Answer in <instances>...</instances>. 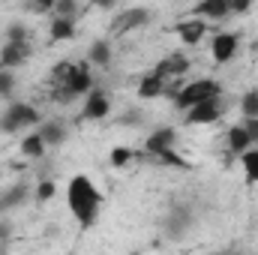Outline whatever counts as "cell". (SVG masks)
Instances as JSON below:
<instances>
[{
	"instance_id": "30bf717a",
	"label": "cell",
	"mask_w": 258,
	"mask_h": 255,
	"mask_svg": "<svg viewBox=\"0 0 258 255\" xmlns=\"http://www.w3.org/2000/svg\"><path fill=\"white\" fill-rule=\"evenodd\" d=\"M237 48H240V36L237 33H216L210 39V54H213L216 63H228L237 54Z\"/></svg>"
},
{
	"instance_id": "4fadbf2b",
	"label": "cell",
	"mask_w": 258,
	"mask_h": 255,
	"mask_svg": "<svg viewBox=\"0 0 258 255\" xmlns=\"http://www.w3.org/2000/svg\"><path fill=\"white\" fill-rule=\"evenodd\" d=\"M192 69V60L183 54V51H174V54H168V57H162L153 72H159L162 78H180V75H186Z\"/></svg>"
},
{
	"instance_id": "9a60e30c",
	"label": "cell",
	"mask_w": 258,
	"mask_h": 255,
	"mask_svg": "<svg viewBox=\"0 0 258 255\" xmlns=\"http://www.w3.org/2000/svg\"><path fill=\"white\" fill-rule=\"evenodd\" d=\"M33 195V189L27 186V183H12L9 189L0 195V213H6V210H15V207H21V204H27V198Z\"/></svg>"
},
{
	"instance_id": "5bb4252c",
	"label": "cell",
	"mask_w": 258,
	"mask_h": 255,
	"mask_svg": "<svg viewBox=\"0 0 258 255\" xmlns=\"http://www.w3.org/2000/svg\"><path fill=\"white\" fill-rule=\"evenodd\" d=\"M174 33H177V39L183 42V45H198L204 36H207V21L204 18H186V21H180L177 27H174Z\"/></svg>"
},
{
	"instance_id": "7402d4cb",
	"label": "cell",
	"mask_w": 258,
	"mask_h": 255,
	"mask_svg": "<svg viewBox=\"0 0 258 255\" xmlns=\"http://www.w3.org/2000/svg\"><path fill=\"white\" fill-rule=\"evenodd\" d=\"M240 165H243L246 183H258V147H249L240 153Z\"/></svg>"
},
{
	"instance_id": "44dd1931",
	"label": "cell",
	"mask_w": 258,
	"mask_h": 255,
	"mask_svg": "<svg viewBox=\"0 0 258 255\" xmlns=\"http://www.w3.org/2000/svg\"><path fill=\"white\" fill-rule=\"evenodd\" d=\"M18 150H21V156H27V159H42V153L48 150V144H45V138L33 129L30 135H24V138H21Z\"/></svg>"
},
{
	"instance_id": "ba28073f",
	"label": "cell",
	"mask_w": 258,
	"mask_h": 255,
	"mask_svg": "<svg viewBox=\"0 0 258 255\" xmlns=\"http://www.w3.org/2000/svg\"><path fill=\"white\" fill-rule=\"evenodd\" d=\"M150 18H153V12L147 9V6H132L126 12H120L117 15V21H114V33H132V30H141V27H147L150 24Z\"/></svg>"
},
{
	"instance_id": "603a6c76",
	"label": "cell",
	"mask_w": 258,
	"mask_h": 255,
	"mask_svg": "<svg viewBox=\"0 0 258 255\" xmlns=\"http://www.w3.org/2000/svg\"><path fill=\"white\" fill-rule=\"evenodd\" d=\"M240 114L243 117H258V90H246L240 96Z\"/></svg>"
},
{
	"instance_id": "4316f807",
	"label": "cell",
	"mask_w": 258,
	"mask_h": 255,
	"mask_svg": "<svg viewBox=\"0 0 258 255\" xmlns=\"http://www.w3.org/2000/svg\"><path fill=\"white\" fill-rule=\"evenodd\" d=\"M12 90H15V72L0 66V96H3V99H9V96H12Z\"/></svg>"
},
{
	"instance_id": "5b68a950",
	"label": "cell",
	"mask_w": 258,
	"mask_h": 255,
	"mask_svg": "<svg viewBox=\"0 0 258 255\" xmlns=\"http://www.w3.org/2000/svg\"><path fill=\"white\" fill-rule=\"evenodd\" d=\"M192 222H195V210L189 204H171L165 219H162V231L168 237H183L192 228Z\"/></svg>"
},
{
	"instance_id": "ffe728a7",
	"label": "cell",
	"mask_w": 258,
	"mask_h": 255,
	"mask_svg": "<svg viewBox=\"0 0 258 255\" xmlns=\"http://www.w3.org/2000/svg\"><path fill=\"white\" fill-rule=\"evenodd\" d=\"M225 141H228V147H231V153H243V150H249L255 141L249 138V132L243 129V123H234V126H228V132H225Z\"/></svg>"
},
{
	"instance_id": "836d02e7",
	"label": "cell",
	"mask_w": 258,
	"mask_h": 255,
	"mask_svg": "<svg viewBox=\"0 0 258 255\" xmlns=\"http://www.w3.org/2000/svg\"><path fill=\"white\" fill-rule=\"evenodd\" d=\"M243 129L249 132L252 141H258V117H243Z\"/></svg>"
},
{
	"instance_id": "52a82bcc",
	"label": "cell",
	"mask_w": 258,
	"mask_h": 255,
	"mask_svg": "<svg viewBox=\"0 0 258 255\" xmlns=\"http://www.w3.org/2000/svg\"><path fill=\"white\" fill-rule=\"evenodd\" d=\"M222 117V102H219V96L216 99H204V102H198L192 108H186V123L189 126H210V123H216Z\"/></svg>"
},
{
	"instance_id": "2e32d148",
	"label": "cell",
	"mask_w": 258,
	"mask_h": 255,
	"mask_svg": "<svg viewBox=\"0 0 258 255\" xmlns=\"http://www.w3.org/2000/svg\"><path fill=\"white\" fill-rule=\"evenodd\" d=\"M165 93V78L159 72H147L141 81H138V96L141 99H159Z\"/></svg>"
},
{
	"instance_id": "3957f363",
	"label": "cell",
	"mask_w": 258,
	"mask_h": 255,
	"mask_svg": "<svg viewBox=\"0 0 258 255\" xmlns=\"http://www.w3.org/2000/svg\"><path fill=\"white\" fill-rule=\"evenodd\" d=\"M39 123H42V114L27 102H9V108L0 114V132H6V135L27 132V129L39 126Z\"/></svg>"
},
{
	"instance_id": "83f0119b",
	"label": "cell",
	"mask_w": 258,
	"mask_h": 255,
	"mask_svg": "<svg viewBox=\"0 0 258 255\" xmlns=\"http://www.w3.org/2000/svg\"><path fill=\"white\" fill-rule=\"evenodd\" d=\"M24 39H30V33H27V27L21 21H15V24L6 27V42H24Z\"/></svg>"
},
{
	"instance_id": "cb8c5ba5",
	"label": "cell",
	"mask_w": 258,
	"mask_h": 255,
	"mask_svg": "<svg viewBox=\"0 0 258 255\" xmlns=\"http://www.w3.org/2000/svg\"><path fill=\"white\" fill-rule=\"evenodd\" d=\"M54 195H57V183H54V180H39V183H36V189H33V198H36V201H42V204H45V201H51Z\"/></svg>"
},
{
	"instance_id": "4dcf8cb0",
	"label": "cell",
	"mask_w": 258,
	"mask_h": 255,
	"mask_svg": "<svg viewBox=\"0 0 258 255\" xmlns=\"http://www.w3.org/2000/svg\"><path fill=\"white\" fill-rule=\"evenodd\" d=\"M12 231H15V225H12V219H0V252L9 246V240H12Z\"/></svg>"
},
{
	"instance_id": "1f68e13d",
	"label": "cell",
	"mask_w": 258,
	"mask_h": 255,
	"mask_svg": "<svg viewBox=\"0 0 258 255\" xmlns=\"http://www.w3.org/2000/svg\"><path fill=\"white\" fill-rule=\"evenodd\" d=\"M255 0H231V15H246Z\"/></svg>"
},
{
	"instance_id": "e575fe53",
	"label": "cell",
	"mask_w": 258,
	"mask_h": 255,
	"mask_svg": "<svg viewBox=\"0 0 258 255\" xmlns=\"http://www.w3.org/2000/svg\"><path fill=\"white\" fill-rule=\"evenodd\" d=\"M90 6H96V9H102V12H111V9L117 6V0H90Z\"/></svg>"
},
{
	"instance_id": "9c48e42d",
	"label": "cell",
	"mask_w": 258,
	"mask_h": 255,
	"mask_svg": "<svg viewBox=\"0 0 258 255\" xmlns=\"http://www.w3.org/2000/svg\"><path fill=\"white\" fill-rule=\"evenodd\" d=\"M171 147H177V129L174 126H159L144 138V153L147 156H159L162 150H171Z\"/></svg>"
},
{
	"instance_id": "8fae6325",
	"label": "cell",
	"mask_w": 258,
	"mask_h": 255,
	"mask_svg": "<svg viewBox=\"0 0 258 255\" xmlns=\"http://www.w3.org/2000/svg\"><path fill=\"white\" fill-rule=\"evenodd\" d=\"M30 51H33L30 39H24V42H6L3 51H0V66H3V69L24 66L27 63V57H30Z\"/></svg>"
},
{
	"instance_id": "f1b7e54d",
	"label": "cell",
	"mask_w": 258,
	"mask_h": 255,
	"mask_svg": "<svg viewBox=\"0 0 258 255\" xmlns=\"http://www.w3.org/2000/svg\"><path fill=\"white\" fill-rule=\"evenodd\" d=\"M117 123H120V126H144V114H141V108H129L126 114H120V117H117Z\"/></svg>"
},
{
	"instance_id": "277c9868",
	"label": "cell",
	"mask_w": 258,
	"mask_h": 255,
	"mask_svg": "<svg viewBox=\"0 0 258 255\" xmlns=\"http://www.w3.org/2000/svg\"><path fill=\"white\" fill-rule=\"evenodd\" d=\"M219 93H222V87H219L216 78H195V81L183 84V87L177 90L174 105H177L180 111H186V108H192V105L204 102V99H216Z\"/></svg>"
},
{
	"instance_id": "d6986e66",
	"label": "cell",
	"mask_w": 258,
	"mask_h": 255,
	"mask_svg": "<svg viewBox=\"0 0 258 255\" xmlns=\"http://www.w3.org/2000/svg\"><path fill=\"white\" fill-rule=\"evenodd\" d=\"M36 132L45 138L48 147H60L66 141V123L63 120H42V123L36 126Z\"/></svg>"
},
{
	"instance_id": "d4e9b609",
	"label": "cell",
	"mask_w": 258,
	"mask_h": 255,
	"mask_svg": "<svg viewBox=\"0 0 258 255\" xmlns=\"http://www.w3.org/2000/svg\"><path fill=\"white\" fill-rule=\"evenodd\" d=\"M156 159H159L162 165H171V168H189V162H186V159H183V156H180L174 147H171V150H162Z\"/></svg>"
},
{
	"instance_id": "7a4b0ae2",
	"label": "cell",
	"mask_w": 258,
	"mask_h": 255,
	"mask_svg": "<svg viewBox=\"0 0 258 255\" xmlns=\"http://www.w3.org/2000/svg\"><path fill=\"white\" fill-rule=\"evenodd\" d=\"M93 87V75H90V60L87 63H69L66 69V75L57 81V87H54V99L66 105V102H72V99H78V96H84L87 90Z\"/></svg>"
},
{
	"instance_id": "d6a6232c",
	"label": "cell",
	"mask_w": 258,
	"mask_h": 255,
	"mask_svg": "<svg viewBox=\"0 0 258 255\" xmlns=\"http://www.w3.org/2000/svg\"><path fill=\"white\" fill-rule=\"evenodd\" d=\"M30 6H33V12H45V15L54 12V0H30Z\"/></svg>"
},
{
	"instance_id": "484cf974",
	"label": "cell",
	"mask_w": 258,
	"mask_h": 255,
	"mask_svg": "<svg viewBox=\"0 0 258 255\" xmlns=\"http://www.w3.org/2000/svg\"><path fill=\"white\" fill-rule=\"evenodd\" d=\"M108 156H111V165H114V168H123V165L132 162L135 150H132V147H111V153H108Z\"/></svg>"
},
{
	"instance_id": "8992f818",
	"label": "cell",
	"mask_w": 258,
	"mask_h": 255,
	"mask_svg": "<svg viewBox=\"0 0 258 255\" xmlns=\"http://www.w3.org/2000/svg\"><path fill=\"white\" fill-rule=\"evenodd\" d=\"M111 114V96L102 87H90L84 93V105H81V120H105Z\"/></svg>"
},
{
	"instance_id": "f546056e",
	"label": "cell",
	"mask_w": 258,
	"mask_h": 255,
	"mask_svg": "<svg viewBox=\"0 0 258 255\" xmlns=\"http://www.w3.org/2000/svg\"><path fill=\"white\" fill-rule=\"evenodd\" d=\"M51 15H69V18H75L78 15V0H54V12Z\"/></svg>"
},
{
	"instance_id": "e0dca14e",
	"label": "cell",
	"mask_w": 258,
	"mask_h": 255,
	"mask_svg": "<svg viewBox=\"0 0 258 255\" xmlns=\"http://www.w3.org/2000/svg\"><path fill=\"white\" fill-rule=\"evenodd\" d=\"M87 60H90L93 66L108 69L111 60H114V48H111V42H108V39H96V42H90V48H87Z\"/></svg>"
},
{
	"instance_id": "ac0fdd59",
	"label": "cell",
	"mask_w": 258,
	"mask_h": 255,
	"mask_svg": "<svg viewBox=\"0 0 258 255\" xmlns=\"http://www.w3.org/2000/svg\"><path fill=\"white\" fill-rule=\"evenodd\" d=\"M48 36H51L54 42H69V39L75 36V18H69V15H51Z\"/></svg>"
},
{
	"instance_id": "6da1fadb",
	"label": "cell",
	"mask_w": 258,
	"mask_h": 255,
	"mask_svg": "<svg viewBox=\"0 0 258 255\" xmlns=\"http://www.w3.org/2000/svg\"><path fill=\"white\" fill-rule=\"evenodd\" d=\"M66 207H69V213L75 216V222L81 228H90L99 219L102 192L87 174H72L69 183H66Z\"/></svg>"
},
{
	"instance_id": "7c38bea8",
	"label": "cell",
	"mask_w": 258,
	"mask_h": 255,
	"mask_svg": "<svg viewBox=\"0 0 258 255\" xmlns=\"http://www.w3.org/2000/svg\"><path fill=\"white\" fill-rule=\"evenodd\" d=\"M192 15L204 18V21H225V18H231V0H198Z\"/></svg>"
}]
</instances>
